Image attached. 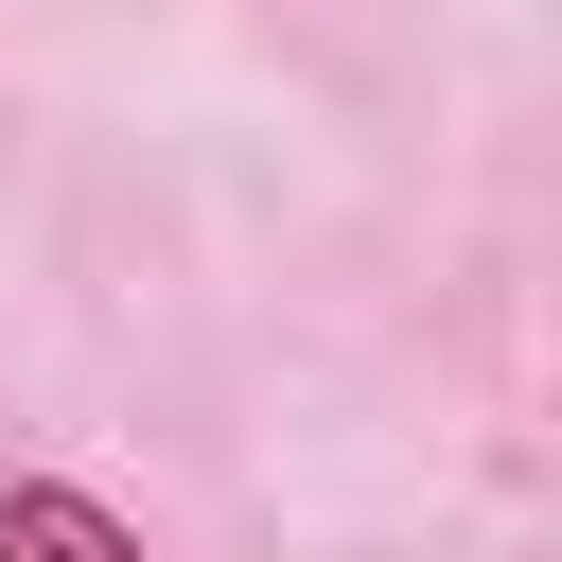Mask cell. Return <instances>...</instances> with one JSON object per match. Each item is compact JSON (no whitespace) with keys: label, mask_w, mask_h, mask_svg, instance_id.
Returning a JSON list of instances; mask_svg holds the SVG:
<instances>
[{"label":"cell","mask_w":562,"mask_h":562,"mask_svg":"<svg viewBox=\"0 0 562 562\" xmlns=\"http://www.w3.org/2000/svg\"><path fill=\"white\" fill-rule=\"evenodd\" d=\"M0 562H158L105 492H70V474H18L0 492Z\"/></svg>","instance_id":"obj_1"}]
</instances>
